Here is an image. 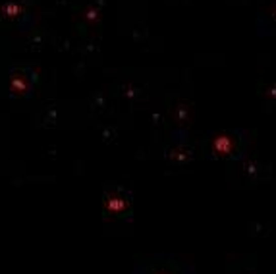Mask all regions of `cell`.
<instances>
[{"instance_id": "cell-2", "label": "cell", "mask_w": 276, "mask_h": 274, "mask_svg": "<svg viewBox=\"0 0 276 274\" xmlns=\"http://www.w3.org/2000/svg\"><path fill=\"white\" fill-rule=\"evenodd\" d=\"M2 14H4V16H16V14H20V8H18V6H4V8H2Z\"/></svg>"}, {"instance_id": "cell-1", "label": "cell", "mask_w": 276, "mask_h": 274, "mask_svg": "<svg viewBox=\"0 0 276 274\" xmlns=\"http://www.w3.org/2000/svg\"><path fill=\"white\" fill-rule=\"evenodd\" d=\"M23 89H25V83L21 82L20 77H16V80L12 82V91H16V93H23Z\"/></svg>"}]
</instances>
